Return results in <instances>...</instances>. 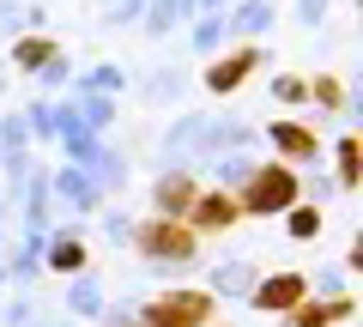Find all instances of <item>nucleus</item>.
I'll use <instances>...</instances> for the list:
<instances>
[{"label":"nucleus","mask_w":363,"mask_h":327,"mask_svg":"<svg viewBox=\"0 0 363 327\" xmlns=\"http://www.w3.org/2000/svg\"><path fill=\"white\" fill-rule=\"evenodd\" d=\"M212 291H224V297H242V291H255V267H248V261H224L218 273H212Z\"/></svg>","instance_id":"9"},{"label":"nucleus","mask_w":363,"mask_h":327,"mask_svg":"<svg viewBox=\"0 0 363 327\" xmlns=\"http://www.w3.org/2000/svg\"><path fill=\"white\" fill-rule=\"evenodd\" d=\"M303 303V279L297 273H279V279H267V285L255 291V309H267V315H291Z\"/></svg>","instance_id":"6"},{"label":"nucleus","mask_w":363,"mask_h":327,"mask_svg":"<svg viewBox=\"0 0 363 327\" xmlns=\"http://www.w3.org/2000/svg\"><path fill=\"white\" fill-rule=\"evenodd\" d=\"M49 194H61L73 212H97V206H104V188L91 182L85 170H61V176H49Z\"/></svg>","instance_id":"5"},{"label":"nucleus","mask_w":363,"mask_h":327,"mask_svg":"<svg viewBox=\"0 0 363 327\" xmlns=\"http://www.w3.org/2000/svg\"><path fill=\"white\" fill-rule=\"evenodd\" d=\"M315 231H321V212H315V206H297V212H291V236H315Z\"/></svg>","instance_id":"21"},{"label":"nucleus","mask_w":363,"mask_h":327,"mask_svg":"<svg viewBox=\"0 0 363 327\" xmlns=\"http://www.w3.org/2000/svg\"><path fill=\"white\" fill-rule=\"evenodd\" d=\"M272 97H279V104H303V97H309V85H303V79H291V73H279V79H272Z\"/></svg>","instance_id":"20"},{"label":"nucleus","mask_w":363,"mask_h":327,"mask_svg":"<svg viewBox=\"0 0 363 327\" xmlns=\"http://www.w3.org/2000/svg\"><path fill=\"white\" fill-rule=\"evenodd\" d=\"M297 18H303V25H321V18H327V0H297Z\"/></svg>","instance_id":"24"},{"label":"nucleus","mask_w":363,"mask_h":327,"mask_svg":"<svg viewBox=\"0 0 363 327\" xmlns=\"http://www.w3.org/2000/svg\"><path fill=\"white\" fill-rule=\"evenodd\" d=\"M272 18H279V13H272V0H242V6L230 13V31H236V37H260V31H272Z\"/></svg>","instance_id":"8"},{"label":"nucleus","mask_w":363,"mask_h":327,"mask_svg":"<svg viewBox=\"0 0 363 327\" xmlns=\"http://www.w3.org/2000/svg\"><path fill=\"white\" fill-rule=\"evenodd\" d=\"M309 97H315L321 109H339V85H333V79H315V85H309Z\"/></svg>","instance_id":"22"},{"label":"nucleus","mask_w":363,"mask_h":327,"mask_svg":"<svg viewBox=\"0 0 363 327\" xmlns=\"http://www.w3.org/2000/svg\"><path fill=\"white\" fill-rule=\"evenodd\" d=\"M145 13V0H104V25L109 31H121V25H133V18Z\"/></svg>","instance_id":"15"},{"label":"nucleus","mask_w":363,"mask_h":327,"mask_svg":"<svg viewBox=\"0 0 363 327\" xmlns=\"http://www.w3.org/2000/svg\"><path fill=\"white\" fill-rule=\"evenodd\" d=\"M67 303H73V315H79V321H91V315H104V285H97V279H79Z\"/></svg>","instance_id":"11"},{"label":"nucleus","mask_w":363,"mask_h":327,"mask_svg":"<svg viewBox=\"0 0 363 327\" xmlns=\"http://www.w3.org/2000/svg\"><path fill=\"white\" fill-rule=\"evenodd\" d=\"M157 200H164V218H176V212H188L194 188L182 182V176H164V182H157Z\"/></svg>","instance_id":"13"},{"label":"nucleus","mask_w":363,"mask_h":327,"mask_svg":"<svg viewBox=\"0 0 363 327\" xmlns=\"http://www.w3.org/2000/svg\"><path fill=\"white\" fill-rule=\"evenodd\" d=\"M55 55V43H43V37H25V43H13V61L25 67V73H43V61Z\"/></svg>","instance_id":"14"},{"label":"nucleus","mask_w":363,"mask_h":327,"mask_svg":"<svg viewBox=\"0 0 363 327\" xmlns=\"http://www.w3.org/2000/svg\"><path fill=\"white\" fill-rule=\"evenodd\" d=\"M218 157H224V164H218V176H224V182H248V176H255V164H248L242 152H218Z\"/></svg>","instance_id":"19"},{"label":"nucleus","mask_w":363,"mask_h":327,"mask_svg":"<svg viewBox=\"0 0 363 327\" xmlns=\"http://www.w3.org/2000/svg\"><path fill=\"white\" fill-rule=\"evenodd\" d=\"M212 6H218V0H212Z\"/></svg>","instance_id":"26"},{"label":"nucleus","mask_w":363,"mask_h":327,"mask_svg":"<svg viewBox=\"0 0 363 327\" xmlns=\"http://www.w3.org/2000/svg\"><path fill=\"white\" fill-rule=\"evenodd\" d=\"M218 37H224V18H218V13H206V18L194 25V49H200V55L218 49Z\"/></svg>","instance_id":"17"},{"label":"nucleus","mask_w":363,"mask_h":327,"mask_svg":"<svg viewBox=\"0 0 363 327\" xmlns=\"http://www.w3.org/2000/svg\"><path fill=\"white\" fill-rule=\"evenodd\" d=\"M164 157L169 164H206L212 157V116H182L164 140Z\"/></svg>","instance_id":"2"},{"label":"nucleus","mask_w":363,"mask_h":327,"mask_svg":"<svg viewBox=\"0 0 363 327\" xmlns=\"http://www.w3.org/2000/svg\"><path fill=\"white\" fill-rule=\"evenodd\" d=\"M0 279H6V267H0Z\"/></svg>","instance_id":"25"},{"label":"nucleus","mask_w":363,"mask_h":327,"mask_svg":"<svg viewBox=\"0 0 363 327\" xmlns=\"http://www.w3.org/2000/svg\"><path fill=\"white\" fill-rule=\"evenodd\" d=\"M49 267L79 273V267H85V243H79V236H55V243H49Z\"/></svg>","instance_id":"10"},{"label":"nucleus","mask_w":363,"mask_h":327,"mask_svg":"<svg viewBox=\"0 0 363 327\" xmlns=\"http://www.w3.org/2000/svg\"><path fill=\"white\" fill-rule=\"evenodd\" d=\"M140 18H145V37H169L182 13H176V0H152V6H145Z\"/></svg>","instance_id":"12"},{"label":"nucleus","mask_w":363,"mask_h":327,"mask_svg":"<svg viewBox=\"0 0 363 327\" xmlns=\"http://www.w3.org/2000/svg\"><path fill=\"white\" fill-rule=\"evenodd\" d=\"M242 206L255 212V218H272V212L297 206V176H291V164H267V170H255V176H248Z\"/></svg>","instance_id":"1"},{"label":"nucleus","mask_w":363,"mask_h":327,"mask_svg":"<svg viewBox=\"0 0 363 327\" xmlns=\"http://www.w3.org/2000/svg\"><path fill=\"white\" fill-rule=\"evenodd\" d=\"M230 212H236V206H230V200H224V194H206V200H200V206H194V218L218 231V224H230Z\"/></svg>","instance_id":"16"},{"label":"nucleus","mask_w":363,"mask_h":327,"mask_svg":"<svg viewBox=\"0 0 363 327\" xmlns=\"http://www.w3.org/2000/svg\"><path fill=\"white\" fill-rule=\"evenodd\" d=\"M140 249L157 255V261H182V255H194V231H182L169 218H152V224H140Z\"/></svg>","instance_id":"3"},{"label":"nucleus","mask_w":363,"mask_h":327,"mask_svg":"<svg viewBox=\"0 0 363 327\" xmlns=\"http://www.w3.org/2000/svg\"><path fill=\"white\" fill-rule=\"evenodd\" d=\"M260 61H267L260 49H236V55H224L218 67H206V92H218V97H224V92H236V85H242V79L255 73Z\"/></svg>","instance_id":"4"},{"label":"nucleus","mask_w":363,"mask_h":327,"mask_svg":"<svg viewBox=\"0 0 363 327\" xmlns=\"http://www.w3.org/2000/svg\"><path fill=\"white\" fill-rule=\"evenodd\" d=\"M339 182H345V188H357V140H351V133L339 140Z\"/></svg>","instance_id":"18"},{"label":"nucleus","mask_w":363,"mask_h":327,"mask_svg":"<svg viewBox=\"0 0 363 327\" xmlns=\"http://www.w3.org/2000/svg\"><path fill=\"white\" fill-rule=\"evenodd\" d=\"M272 145H279L285 157H297V164H309V157L321 152V145H315V133L297 128V121H272Z\"/></svg>","instance_id":"7"},{"label":"nucleus","mask_w":363,"mask_h":327,"mask_svg":"<svg viewBox=\"0 0 363 327\" xmlns=\"http://www.w3.org/2000/svg\"><path fill=\"white\" fill-rule=\"evenodd\" d=\"M145 92H152V97H164V104H169V97L182 92V73H157L152 85H145Z\"/></svg>","instance_id":"23"}]
</instances>
